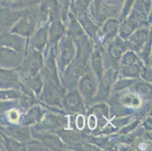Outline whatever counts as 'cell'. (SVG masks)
<instances>
[{
    "label": "cell",
    "mask_w": 152,
    "mask_h": 151,
    "mask_svg": "<svg viewBox=\"0 0 152 151\" xmlns=\"http://www.w3.org/2000/svg\"><path fill=\"white\" fill-rule=\"evenodd\" d=\"M9 120H10V122H12V123H17V122H18L19 115L17 110H11V111H9Z\"/></svg>",
    "instance_id": "1"
},
{
    "label": "cell",
    "mask_w": 152,
    "mask_h": 151,
    "mask_svg": "<svg viewBox=\"0 0 152 151\" xmlns=\"http://www.w3.org/2000/svg\"><path fill=\"white\" fill-rule=\"evenodd\" d=\"M85 126V119L82 115H80L77 118V127L79 129H83Z\"/></svg>",
    "instance_id": "2"
},
{
    "label": "cell",
    "mask_w": 152,
    "mask_h": 151,
    "mask_svg": "<svg viewBox=\"0 0 152 151\" xmlns=\"http://www.w3.org/2000/svg\"><path fill=\"white\" fill-rule=\"evenodd\" d=\"M96 125H97V120L94 115H92L89 118V127L91 129H95L96 128Z\"/></svg>",
    "instance_id": "3"
}]
</instances>
